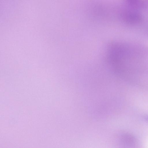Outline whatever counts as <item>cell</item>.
Instances as JSON below:
<instances>
[]
</instances>
